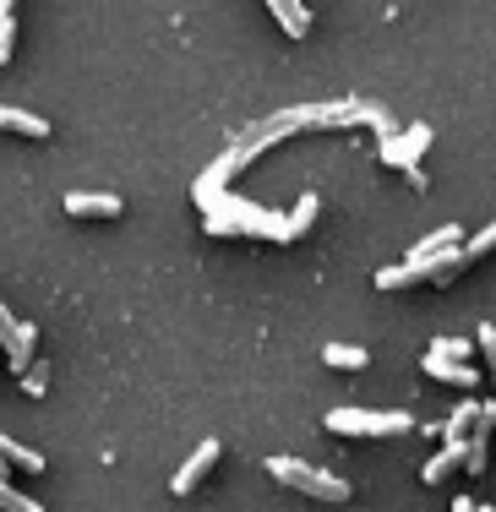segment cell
<instances>
[{"mask_svg":"<svg viewBox=\"0 0 496 512\" xmlns=\"http://www.w3.org/2000/svg\"><path fill=\"white\" fill-rule=\"evenodd\" d=\"M268 469H273L278 485H289V491H300V496H317V502H349V480H338V474H328V469H311V463L284 458V453H273Z\"/></svg>","mask_w":496,"mask_h":512,"instance_id":"6da1fadb","label":"cell"},{"mask_svg":"<svg viewBox=\"0 0 496 512\" xmlns=\"http://www.w3.org/2000/svg\"><path fill=\"white\" fill-rule=\"evenodd\" d=\"M322 425L333 436H404L415 420L404 409H333Z\"/></svg>","mask_w":496,"mask_h":512,"instance_id":"7a4b0ae2","label":"cell"},{"mask_svg":"<svg viewBox=\"0 0 496 512\" xmlns=\"http://www.w3.org/2000/svg\"><path fill=\"white\" fill-rule=\"evenodd\" d=\"M464 256L458 251H447V256H431V262H398V267H382L377 273V289H415V284H447V278H458L464 273Z\"/></svg>","mask_w":496,"mask_h":512,"instance_id":"3957f363","label":"cell"},{"mask_svg":"<svg viewBox=\"0 0 496 512\" xmlns=\"http://www.w3.org/2000/svg\"><path fill=\"white\" fill-rule=\"evenodd\" d=\"M213 463H219V442H213V436H208V442H197V453H191V458H186V463H180V469H175V480H169V491H175V496L197 491V485H202V474H208Z\"/></svg>","mask_w":496,"mask_h":512,"instance_id":"277c9868","label":"cell"},{"mask_svg":"<svg viewBox=\"0 0 496 512\" xmlns=\"http://www.w3.org/2000/svg\"><path fill=\"white\" fill-rule=\"evenodd\" d=\"M426 148H431V126H409L404 137H387L382 142V158L393 169H415V158L426 153Z\"/></svg>","mask_w":496,"mask_h":512,"instance_id":"5b68a950","label":"cell"},{"mask_svg":"<svg viewBox=\"0 0 496 512\" xmlns=\"http://www.w3.org/2000/svg\"><path fill=\"white\" fill-rule=\"evenodd\" d=\"M60 207H66L71 218H120V213H126V202L110 197V191H71Z\"/></svg>","mask_w":496,"mask_h":512,"instance_id":"8992f818","label":"cell"},{"mask_svg":"<svg viewBox=\"0 0 496 512\" xmlns=\"http://www.w3.org/2000/svg\"><path fill=\"white\" fill-rule=\"evenodd\" d=\"M33 344H39V327L33 322H17V333L6 338V365H11V376H22L33 365Z\"/></svg>","mask_w":496,"mask_h":512,"instance_id":"52a82bcc","label":"cell"},{"mask_svg":"<svg viewBox=\"0 0 496 512\" xmlns=\"http://www.w3.org/2000/svg\"><path fill=\"white\" fill-rule=\"evenodd\" d=\"M426 376H437V382H453V387H480V371L464 360H442L426 349Z\"/></svg>","mask_w":496,"mask_h":512,"instance_id":"ba28073f","label":"cell"},{"mask_svg":"<svg viewBox=\"0 0 496 512\" xmlns=\"http://www.w3.org/2000/svg\"><path fill=\"white\" fill-rule=\"evenodd\" d=\"M0 131H22V137L44 142V137H50V120H39L33 109H11V104H0Z\"/></svg>","mask_w":496,"mask_h":512,"instance_id":"9c48e42d","label":"cell"},{"mask_svg":"<svg viewBox=\"0 0 496 512\" xmlns=\"http://www.w3.org/2000/svg\"><path fill=\"white\" fill-rule=\"evenodd\" d=\"M268 6H273L278 28H284L289 39H306V33H311V11H306V0H268Z\"/></svg>","mask_w":496,"mask_h":512,"instance_id":"30bf717a","label":"cell"},{"mask_svg":"<svg viewBox=\"0 0 496 512\" xmlns=\"http://www.w3.org/2000/svg\"><path fill=\"white\" fill-rule=\"evenodd\" d=\"M464 246V235H458V224H447V229H431L426 240H420L415 251H409V262H431V256H447V251H458Z\"/></svg>","mask_w":496,"mask_h":512,"instance_id":"8fae6325","label":"cell"},{"mask_svg":"<svg viewBox=\"0 0 496 512\" xmlns=\"http://www.w3.org/2000/svg\"><path fill=\"white\" fill-rule=\"evenodd\" d=\"M0 458H6V469H11V463H17V469H22V474H44V458H39V453H33V447H22V442H11V436H6V431H0Z\"/></svg>","mask_w":496,"mask_h":512,"instance_id":"7c38bea8","label":"cell"},{"mask_svg":"<svg viewBox=\"0 0 496 512\" xmlns=\"http://www.w3.org/2000/svg\"><path fill=\"white\" fill-rule=\"evenodd\" d=\"M366 349H355V344H328L322 349V365H333V371H366Z\"/></svg>","mask_w":496,"mask_h":512,"instance_id":"4fadbf2b","label":"cell"},{"mask_svg":"<svg viewBox=\"0 0 496 512\" xmlns=\"http://www.w3.org/2000/svg\"><path fill=\"white\" fill-rule=\"evenodd\" d=\"M453 463H464V436H453V442L442 447L437 458L426 463V485H442L447 480V469H453Z\"/></svg>","mask_w":496,"mask_h":512,"instance_id":"5bb4252c","label":"cell"},{"mask_svg":"<svg viewBox=\"0 0 496 512\" xmlns=\"http://www.w3.org/2000/svg\"><path fill=\"white\" fill-rule=\"evenodd\" d=\"M311 218H317V197H300V202H295V213L284 218L289 240H295V235H306V229H311Z\"/></svg>","mask_w":496,"mask_h":512,"instance_id":"9a60e30c","label":"cell"},{"mask_svg":"<svg viewBox=\"0 0 496 512\" xmlns=\"http://www.w3.org/2000/svg\"><path fill=\"white\" fill-rule=\"evenodd\" d=\"M0 512H44L33 496H22V491H11V480L0 474Z\"/></svg>","mask_w":496,"mask_h":512,"instance_id":"2e32d148","label":"cell"},{"mask_svg":"<svg viewBox=\"0 0 496 512\" xmlns=\"http://www.w3.org/2000/svg\"><path fill=\"white\" fill-rule=\"evenodd\" d=\"M475 420H480V404H458L453 414H447V425H442V431H447V442H453V436H464Z\"/></svg>","mask_w":496,"mask_h":512,"instance_id":"e0dca14e","label":"cell"},{"mask_svg":"<svg viewBox=\"0 0 496 512\" xmlns=\"http://www.w3.org/2000/svg\"><path fill=\"white\" fill-rule=\"evenodd\" d=\"M22 387H28L33 398H44V387H50V365H44V360H33L28 371H22Z\"/></svg>","mask_w":496,"mask_h":512,"instance_id":"ac0fdd59","label":"cell"},{"mask_svg":"<svg viewBox=\"0 0 496 512\" xmlns=\"http://www.w3.org/2000/svg\"><path fill=\"white\" fill-rule=\"evenodd\" d=\"M491 246H496V224H486V229H480V235H475V240H469V246H464V251H458V256H464V262H475V256H486Z\"/></svg>","mask_w":496,"mask_h":512,"instance_id":"d6986e66","label":"cell"},{"mask_svg":"<svg viewBox=\"0 0 496 512\" xmlns=\"http://www.w3.org/2000/svg\"><path fill=\"white\" fill-rule=\"evenodd\" d=\"M431 355H442V360H464V355H469V344H464V338H437V344H431Z\"/></svg>","mask_w":496,"mask_h":512,"instance_id":"ffe728a7","label":"cell"},{"mask_svg":"<svg viewBox=\"0 0 496 512\" xmlns=\"http://www.w3.org/2000/svg\"><path fill=\"white\" fill-rule=\"evenodd\" d=\"M11 50H17V22H11V17H0V66L11 60Z\"/></svg>","mask_w":496,"mask_h":512,"instance_id":"44dd1931","label":"cell"},{"mask_svg":"<svg viewBox=\"0 0 496 512\" xmlns=\"http://www.w3.org/2000/svg\"><path fill=\"white\" fill-rule=\"evenodd\" d=\"M475 338H480V349H486V360H491V371H496V327H491V322H480V333H475Z\"/></svg>","mask_w":496,"mask_h":512,"instance_id":"7402d4cb","label":"cell"},{"mask_svg":"<svg viewBox=\"0 0 496 512\" xmlns=\"http://www.w3.org/2000/svg\"><path fill=\"white\" fill-rule=\"evenodd\" d=\"M11 333H17V322H11V311L0 306V355H6V338H11Z\"/></svg>","mask_w":496,"mask_h":512,"instance_id":"603a6c76","label":"cell"},{"mask_svg":"<svg viewBox=\"0 0 496 512\" xmlns=\"http://www.w3.org/2000/svg\"><path fill=\"white\" fill-rule=\"evenodd\" d=\"M453 512H475V502H469V496H458V502H453Z\"/></svg>","mask_w":496,"mask_h":512,"instance_id":"cb8c5ba5","label":"cell"},{"mask_svg":"<svg viewBox=\"0 0 496 512\" xmlns=\"http://www.w3.org/2000/svg\"><path fill=\"white\" fill-rule=\"evenodd\" d=\"M11 6H17V0H0V17H11Z\"/></svg>","mask_w":496,"mask_h":512,"instance_id":"d4e9b609","label":"cell"},{"mask_svg":"<svg viewBox=\"0 0 496 512\" xmlns=\"http://www.w3.org/2000/svg\"><path fill=\"white\" fill-rule=\"evenodd\" d=\"M475 512H496V507H475Z\"/></svg>","mask_w":496,"mask_h":512,"instance_id":"484cf974","label":"cell"},{"mask_svg":"<svg viewBox=\"0 0 496 512\" xmlns=\"http://www.w3.org/2000/svg\"><path fill=\"white\" fill-rule=\"evenodd\" d=\"M0 474H6V458H0Z\"/></svg>","mask_w":496,"mask_h":512,"instance_id":"4316f807","label":"cell"},{"mask_svg":"<svg viewBox=\"0 0 496 512\" xmlns=\"http://www.w3.org/2000/svg\"><path fill=\"white\" fill-rule=\"evenodd\" d=\"M491 382H496V376H491Z\"/></svg>","mask_w":496,"mask_h":512,"instance_id":"83f0119b","label":"cell"}]
</instances>
